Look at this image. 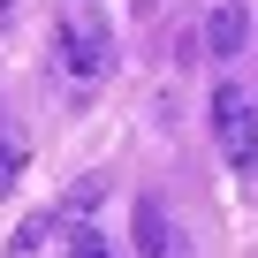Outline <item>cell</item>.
I'll return each instance as SVG.
<instances>
[{
  "instance_id": "cell-5",
  "label": "cell",
  "mask_w": 258,
  "mask_h": 258,
  "mask_svg": "<svg viewBox=\"0 0 258 258\" xmlns=\"http://www.w3.org/2000/svg\"><path fill=\"white\" fill-rule=\"evenodd\" d=\"M99 198H106V175H76V182L61 190V213H53V220H84Z\"/></svg>"
},
{
  "instance_id": "cell-9",
  "label": "cell",
  "mask_w": 258,
  "mask_h": 258,
  "mask_svg": "<svg viewBox=\"0 0 258 258\" xmlns=\"http://www.w3.org/2000/svg\"><path fill=\"white\" fill-rule=\"evenodd\" d=\"M0 8H16V0H0Z\"/></svg>"
},
{
  "instance_id": "cell-2",
  "label": "cell",
  "mask_w": 258,
  "mask_h": 258,
  "mask_svg": "<svg viewBox=\"0 0 258 258\" xmlns=\"http://www.w3.org/2000/svg\"><path fill=\"white\" fill-rule=\"evenodd\" d=\"M106 61H114L106 23H99L91 8H69V23H61V69H69L76 84H99V76H106Z\"/></svg>"
},
{
  "instance_id": "cell-8",
  "label": "cell",
  "mask_w": 258,
  "mask_h": 258,
  "mask_svg": "<svg viewBox=\"0 0 258 258\" xmlns=\"http://www.w3.org/2000/svg\"><path fill=\"white\" fill-rule=\"evenodd\" d=\"M69 258H114V243H106L99 228H76V243H69Z\"/></svg>"
},
{
  "instance_id": "cell-6",
  "label": "cell",
  "mask_w": 258,
  "mask_h": 258,
  "mask_svg": "<svg viewBox=\"0 0 258 258\" xmlns=\"http://www.w3.org/2000/svg\"><path fill=\"white\" fill-rule=\"evenodd\" d=\"M53 228H61V220H53V213H31V220H23V228H16V235H8V258H38V250H46V235H53Z\"/></svg>"
},
{
  "instance_id": "cell-7",
  "label": "cell",
  "mask_w": 258,
  "mask_h": 258,
  "mask_svg": "<svg viewBox=\"0 0 258 258\" xmlns=\"http://www.w3.org/2000/svg\"><path fill=\"white\" fill-rule=\"evenodd\" d=\"M16 182H23V145H16V137H0V198H8Z\"/></svg>"
},
{
  "instance_id": "cell-3",
  "label": "cell",
  "mask_w": 258,
  "mask_h": 258,
  "mask_svg": "<svg viewBox=\"0 0 258 258\" xmlns=\"http://www.w3.org/2000/svg\"><path fill=\"white\" fill-rule=\"evenodd\" d=\"M250 38V16H243V0H213V16H205V53L213 61H235Z\"/></svg>"
},
{
  "instance_id": "cell-4",
  "label": "cell",
  "mask_w": 258,
  "mask_h": 258,
  "mask_svg": "<svg viewBox=\"0 0 258 258\" xmlns=\"http://www.w3.org/2000/svg\"><path fill=\"white\" fill-rule=\"evenodd\" d=\"M137 258H182V235L160 198H137Z\"/></svg>"
},
{
  "instance_id": "cell-1",
  "label": "cell",
  "mask_w": 258,
  "mask_h": 258,
  "mask_svg": "<svg viewBox=\"0 0 258 258\" xmlns=\"http://www.w3.org/2000/svg\"><path fill=\"white\" fill-rule=\"evenodd\" d=\"M213 137L235 167H258V99L243 84H213Z\"/></svg>"
}]
</instances>
